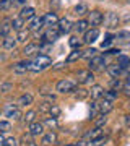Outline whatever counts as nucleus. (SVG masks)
<instances>
[{"instance_id": "nucleus-1", "label": "nucleus", "mask_w": 130, "mask_h": 146, "mask_svg": "<svg viewBox=\"0 0 130 146\" xmlns=\"http://www.w3.org/2000/svg\"><path fill=\"white\" fill-rule=\"evenodd\" d=\"M52 65V58L46 54H39L36 55L34 58L29 60V72L33 73H39V72H44Z\"/></svg>"}, {"instance_id": "nucleus-2", "label": "nucleus", "mask_w": 130, "mask_h": 146, "mask_svg": "<svg viewBox=\"0 0 130 146\" xmlns=\"http://www.w3.org/2000/svg\"><path fill=\"white\" fill-rule=\"evenodd\" d=\"M88 67L91 72H103V70H106L107 68V65H106V57L104 55H94L91 60H88Z\"/></svg>"}, {"instance_id": "nucleus-3", "label": "nucleus", "mask_w": 130, "mask_h": 146, "mask_svg": "<svg viewBox=\"0 0 130 146\" xmlns=\"http://www.w3.org/2000/svg\"><path fill=\"white\" fill-rule=\"evenodd\" d=\"M60 94H68V93H73L75 89H77V81H73V80H68V78H63L60 80L55 86Z\"/></svg>"}, {"instance_id": "nucleus-4", "label": "nucleus", "mask_w": 130, "mask_h": 146, "mask_svg": "<svg viewBox=\"0 0 130 146\" xmlns=\"http://www.w3.org/2000/svg\"><path fill=\"white\" fill-rule=\"evenodd\" d=\"M106 72L111 75V78H122L124 75H127L129 73V70H125V68H122L119 65V63H111V65H107V68H106Z\"/></svg>"}, {"instance_id": "nucleus-5", "label": "nucleus", "mask_w": 130, "mask_h": 146, "mask_svg": "<svg viewBox=\"0 0 130 146\" xmlns=\"http://www.w3.org/2000/svg\"><path fill=\"white\" fill-rule=\"evenodd\" d=\"M103 23L107 29H114V28H117V25H119V15L114 13V11H107V13L104 15Z\"/></svg>"}, {"instance_id": "nucleus-6", "label": "nucleus", "mask_w": 130, "mask_h": 146, "mask_svg": "<svg viewBox=\"0 0 130 146\" xmlns=\"http://www.w3.org/2000/svg\"><path fill=\"white\" fill-rule=\"evenodd\" d=\"M93 80H94V75L89 68L88 70H80L77 75V83H80V84H91Z\"/></svg>"}, {"instance_id": "nucleus-7", "label": "nucleus", "mask_w": 130, "mask_h": 146, "mask_svg": "<svg viewBox=\"0 0 130 146\" xmlns=\"http://www.w3.org/2000/svg\"><path fill=\"white\" fill-rule=\"evenodd\" d=\"M60 34H62V33H60V29H59V25H55V26H49V28H46V33L42 34V39L47 41V42H54Z\"/></svg>"}, {"instance_id": "nucleus-8", "label": "nucleus", "mask_w": 130, "mask_h": 146, "mask_svg": "<svg viewBox=\"0 0 130 146\" xmlns=\"http://www.w3.org/2000/svg\"><path fill=\"white\" fill-rule=\"evenodd\" d=\"M103 21H104V15L99 10H93V11H89V13H88L89 26H93V28L101 26V25H103Z\"/></svg>"}, {"instance_id": "nucleus-9", "label": "nucleus", "mask_w": 130, "mask_h": 146, "mask_svg": "<svg viewBox=\"0 0 130 146\" xmlns=\"http://www.w3.org/2000/svg\"><path fill=\"white\" fill-rule=\"evenodd\" d=\"M39 52H41V46L39 44H36V42H29V44H26L25 49H23V55L25 57H36V55H39Z\"/></svg>"}, {"instance_id": "nucleus-10", "label": "nucleus", "mask_w": 130, "mask_h": 146, "mask_svg": "<svg viewBox=\"0 0 130 146\" xmlns=\"http://www.w3.org/2000/svg\"><path fill=\"white\" fill-rule=\"evenodd\" d=\"M5 117L7 119H13V120H18L21 115V110H20V106L18 104H8L5 107Z\"/></svg>"}, {"instance_id": "nucleus-11", "label": "nucleus", "mask_w": 130, "mask_h": 146, "mask_svg": "<svg viewBox=\"0 0 130 146\" xmlns=\"http://www.w3.org/2000/svg\"><path fill=\"white\" fill-rule=\"evenodd\" d=\"M44 26V16H34L29 21H26V28L29 31H37Z\"/></svg>"}, {"instance_id": "nucleus-12", "label": "nucleus", "mask_w": 130, "mask_h": 146, "mask_svg": "<svg viewBox=\"0 0 130 146\" xmlns=\"http://www.w3.org/2000/svg\"><path fill=\"white\" fill-rule=\"evenodd\" d=\"M114 42L117 46H130V31H119Z\"/></svg>"}, {"instance_id": "nucleus-13", "label": "nucleus", "mask_w": 130, "mask_h": 146, "mask_svg": "<svg viewBox=\"0 0 130 146\" xmlns=\"http://www.w3.org/2000/svg\"><path fill=\"white\" fill-rule=\"evenodd\" d=\"M104 94H106V89H104L103 86H99V84H94V86H91V89H89V96H91L93 101H101L104 98Z\"/></svg>"}, {"instance_id": "nucleus-14", "label": "nucleus", "mask_w": 130, "mask_h": 146, "mask_svg": "<svg viewBox=\"0 0 130 146\" xmlns=\"http://www.w3.org/2000/svg\"><path fill=\"white\" fill-rule=\"evenodd\" d=\"M98 104H99V114L101 115H107L111 110L114 109V102H112V101L104 99V98L101 101H98Z\"/></svg>"}, {"instance_id": "nucleus-15", "label": "nucleus", "mask_w": 130, "mask_h": 146, "mask_svg": "<svg viewBox=\"0 0 130 146\" xmlns=\"http://www.w3.org/2000/svg\"><path fill=\"white\" fill-rule=\"evenodd\" d=\"M98 37H99V29L98 28H91V29H88V31L85 33L83 42H86V44H93L94 41H98Z\"/></svg>"}, {"instance_id": "nucleus-16", "label": "nucleus", "mask_w": 130, "mask_h": 146, "mask_svg": "<svg viewBox=\"0 0 130 146\" xmlns=\"http://www.w3.org/2000/svg\"><path fill=\"white\" fill-rule=\"evenodd\" d=\"M44 123L42 122H33L31 125H29V133H31L33 136H41L44 135Z\"/></svg>"}, {"instance_id": "nucleus-17", "label": "nucleus", "mask_w": 130, "mask_h": 146, "mask_svg": "<svg viewBox=\"0 0 130 146\" xmlns=\"http://www.w3.org/2000/svg\"><path fill=\"white\" fill-rule=\"evenodd\" d=\"M11 31H13V25H11V20H5L0 23V36L2 37H7L10 36Z\"/></svg>"}, {"instance_id": "nucleus-18", "label": "nucleus", "mask_w": 130, "mask_h": 146, "mask_svg": "<svg viewBox=\"0 0 130 146\" xmlns=\"http://www.w3.org/2000/svg\"><path fill=\"white\" fill-rule=\"evenodd\" d=\"M59 29H60L62 34H68V33L73 29L72 21L68 20V18H60V20H59Z\"/></svg>"}, {"instance_id": "nucleus-19", "label": "nucleus", "mask_w": 130, "mask_h": 146, "mask_svg": "<svg viewBox=\"0 0 130 146\" xmlns=\"http://www.w3.org/2000/svg\"><path fill=\"white\" fill-rule=\"evenodd\" d=\"M55 25H59V16L55 15L54 11H51V13H46V15H44V28L55 26Z\"/></svg>"}, {"instance_id": "nucleus-20", "label": "nucleus", "mask_w": 130, "mask_h": 146, "mask_svg": "<svg viewBox=\"0 0 130 146\" xmlns=\"http://www.w3.org/2000/svg\"><path fill=\"white\" fill-rule=\"evenodd\" d=\"M57 143V135H55V131H49V133H44L42 135V145L44 146H52Z\"/></svg>"}, {"instance_id": "nucleus-21", "label": "nucleus", "mask_w": 130, "mask_h": 146, "mask_svg": "<svg viewBox=\"0 0 130 146\" xmlns=\"http://www.w3.org/2000/svg\"><path fill=\"white\" fill-rule=\"evenodd\" d=\"M11 70H13V73H16V75H23V73L29 72V62H18L11 67Z\"/></svg>"}, {"instance_id": "nucleus-22", "label": "nucleus", "mask_w": 130, "mask_h": 146, "mask_svg": "<svg viewBox=\"0 0 130 146\" xmlns=\"http://www.w3.org/2000/svg\"><path fill=\"white\" fill-rule=\"evenodd\" d=\"M73 29L77 31V34H81V33H86L89 29V23L88 20H78L75 25H73Z\"/></svg>"}, {"instance_id": "nucleus-23", "label": "nucleus", "mask_w": 130, "mask_h": 146, "mask_svg": "<svg viewBox=\"0 0 130 146\" xmlns=\"http://www.w3.org/2000/svg\"><path fill=\"white\" fill-rule=\"evenodd\" d=\"M16 42H18V39H16V36H13V34H10V36L3 37V42H2V46L5 47L7 50H11V49H15V47H16Z\"/></svg>"}, {"instance_id": "nucleus-24", "label": "nucleus", "mask_w": 130, "mask_h": 146, "mask_svg": "<svg viewBox=\"0 0 130 146\" xmlns=\"http://www.w3.org/2000/svg\"><path fill=\"white\" fill-rule=\"evenodd\" d=\"M20 16L25 21H29L31 18H34V16H36V10H34L33 7H25V8L20 11Z\"/></svg>"}, {"instance_id": "nucleus-25", "label": "nucleus", "mask_w": 130, "mask_h": 146, "mask_svg": "<svg viewBox=\"0 0 130 146\" xmlns=\"http://www.w3.org/2000/svg\"><path fill=\"white\" fill-rule=\"evenodd\" d=\"M81 57H83V50H80V49H73L72 52L68 54V57L65 58V62L73 63V62H77L78 58H81Z\"/></svg>"}, {"instance_id": "nucleus-26", "label": "nucleus", "mask_w": 130, "mask_h": 146, "mask_svg": "<svg viewBox=\"0 0 130 146\" xmlns=\"http://www.w3.org/2000/svg\"><path fill=\"white\" fill-rule=\"evenodd\" d=\"M11 25H13V31H16V33L21 31V29H26V28H25L26 26V21L23 20L20 15L16 16L15 20H11Z\"/></svg>"}, {"instance_id": "nucleus-27", "label": "nucleus", "mask_w": 130, "mask_h": 146, "mask_svg": "<svg viewBox=\"0 0 130 146\" xmlns=\"http://www.w3.org/2000/svg\"><path fill=\"white\" fill-rule=\"evenodd\" d=\"M117 63L122 68H125V70L130 72V57H127V55H117Z\"/></svg>"}, {"instance_id": "nucleus-28", "label": "nucleus", "mask_w": 130, "mask_h": 146, "mask_svg": "<svg viewBox=\"0 0 130 146\" xmlns=\"http://www.w3.org/2000/svg\"><path fill=\"white\" fill-rule=\"evenodd\" d=\"M73 11H75V15H78V16H83V15H88L89 13L86 3H78V5L73 8Z\"/></svg>"}, {"instance_id": "nucleus-29", "label": "nucleus", "mask_w": 130, "mask_h": 146, "mask_svg": "<svg viewBox=\"0 0 130 146\" xmlns=\"http://www.w3.org/2000/svg\"><path fill=\"white\" fill-rule=\"evenodd\" d=\"M106 143H107V136L101 135V136H98V138H94V140L89 141L88 146H104Z\"/></svg>"}, {"instance_id": "nucleus-30", "label": "nucleus", "mask_w": 130, "mask_h": 146, "mask_svg": "<svg viewBox=\"0 0 130 146\" xmlns=\"http://www.w3.org/2000/svg\"><path fill=\"white\" fill-rule=\"evenodd\" d=\"M29 104H33V96L31 94H23V96H20V99H18V106H29Z\"/></svg>"}, {"instance_id": "nucleus-31", "label": "nucleus", "mask_w": 130, "mask_h": 146, "mask_svg": "<svg viewBox=\"0 0 130 146\" xmlns=\"http://www.w3.org/2000/svg\"><path fill=\"white\" fill-rule=\"evenodd\" d=\"M114 41H115V34H107V36L104 37L101 47H103V49H109V47L114 44Z\"/></svg>"}, {"instance_id": "nucleus-32", "label": "nucleus", "mask_w": 130, "mask_h": 146, "mask_svg": "<svg viewBox=\"0 0 130 146\" xmlns=\"http://www.w3.org/2000/svg\"><path fill=\"white\" fill-rule=\"evenodd\" d=\"M15 7V3H13V0H0V10L3 11H10L11 8Z\"/></svg>"}, {"instance_id": "nucleus-33", "label": "nucleus", "mask_w": 130, "mask_h": 146, "mask_svg": "<svg viewBox=\"0 0 130 146\" xmlns=\"http://www.w3.org/2000/svg\"><path fill=\"white\" fill-rule=\"evenodd\" d=\"M101 135H103V128H101V127H96L94 130L88 131V135H86V138H88V140L91 141V140H94V138H98V136H101Z\"/></svg>"}, {"instance_id": "nucleus-34", "label": "nucleus", "mask_w": 130, "mask_h": 146, "mask_svg": "<svg viewBox=\"0 0 130 146\" xmlns=\"http://www.w3.org/2000/svg\"><path fill=\"white\" fill-rule=\"evenodd\" d=\"M117 98H119V91H115V89H109V91H106V94H104V99L112 101V102H114Z\"/></svg>"}, {"instance_id": "nucleus-35", "label": "nucleus", "mask_w": 130, "mask_h": 146, "mask_svg": "<svg viewBox=\"0 0 130 146\" xmlns=\"http://www.w3.org/2000/svg\"><path fill=\"white\" fill-rule=\"evenodd\" d=\"M34 119H36V110H29V112H26L25 117H23L25 123H28V125H31L33 122H34Z\"/></svg>"}, {"instance_id": "nucleus-36", "label": "nucleus", "mask_w": 130, "mask_h": 146, "mask_svg": "<svg viewBox=\"0 0 130 146\" xmlns=\"http://www.w3.org/2000/svg\"><path fill=\"white\" fill-rule=\"evenodd\" d=\"M29 37V29L26 28V29H21V31H18V34H16V39L20 42H26V39Z\"/></svg>"}, {"instance_id": "nucleus-37", "label": "nucleus", "mask_w": 130, "mask_h": 146, "mask_svg": "<svg viewBox=\"0 0 130 146\" xmlns=\"http://www.w3.org/2000/svg\"><path fill=\"white\" fill-rule=\"evenodd\" d=\"M94 55H98V50H96L94 47H91V49H86V50H83V57H81V58L91 60V58H93Z\"/></svg>"}, {"instance_id": "nucleus-38", "label": "nucleus", "mask_w": 130, "mask_h": 146, "mask_svg": "<svg viewBox=\"0 0 130 146\" xmlns=\"http://www.w3.org/2000/svg\"><path fill=\"white\" fill-rule=\"evenodd\" d=\"M81 42H83V39H78V36H72L70 37V41H68V44H70L72 49H80Z\"/></svg>"}, {"instance_id": "nucleus-39", "label": "nucleus", "mask_w": 130, "mask_h": 146, "mask_svg": "<svg viewBox=\"0 0 130 146\" xmlns=\"http://www.w3.org/2000/svg\"><path fill=\"white\" fill-rule=\"evenodd\" d=\"M11 130V125L8 120H0V133H8Z\"/></svg>"}, {"instance_id": "nucleus-40", "label": "nucleus", "mask_w": 130, "mask_h": 146, "mask_svg": "<svg viewBox=\"0 0 130 146\" xmlns=\"http://www.w3.org/2000/svg\"><path fill=\"white\" fill-rule=\"evenodd\" d=\"M88 94H89L88 89H83V88L75 89V98H77V99H85V98H86Z\"/></svg>"}, {"instance_id": "nucleus-41", "label": "nucleus", "mask_w": 130, "mask_h": 146, "mask_svg": "<svg viewBox=\"0 0 130 146\" xmlns=\"http://www.w3.org/2000/svg\"><path fill=\"white\" fill-rule=\"evenodd\" d=\"M44 125H47L49 128H57L59 127V123H57V119L55 117H49V119H46V122H44Z\"/></svg>"}, {"instance_id": "nucleus-42", "label": "nucleus", "mask_w": 130, "mask_h": 146, "mask_svg": "<svg viewBox=\"0 0 130 146\" xmlns=\"http://www.w3.org/2000/svg\"><path fill=\"white\" fill-rule=\"evenodd\" d=\"M39 46H41V54H46V55H47V52L51 50V47H52V42L44 41L42 44H39Z\"/></svg>"}, {"instance_id": "nucleus-43", "label": "nucleus", "mask_w": 130, "mask_h": 146, "mask_svg": "<svg viewBox=\"0 0 130 146\" xmlns=\"http://www.w3.org/2000/svg\"><path fill=\"white\" fill-rule=\"evenodd\" d=\"M21 143H25L26 146H29L33 143V135L31 133H28V135H23L21 136Z\"/></svg>"}, {"instance_id": "nucleus-44", "label": "nucleus", "mask_w": 130, "mask_h": 146, "mask_svg": "<svg viewBox=\"0 0 130 146\" xmlns=\"http://www.w3.org/2000/svg\"><path fill=\"white\" fill-rule=\"evenodd\" d=\"M124 91L127 96H130V72L127 73V80H125V83H124Z\"/></svg>"}, {"instance_id": "nucleus-45", "label": "nucleus", "mask_w": 130, "mask_h": 146, "mask_svg": "<svg viewBox=\"0 0 130 146\" xmlns=\"http://www.w3.org/2000/svg\"><path fill=\"white\" fill-rule=\"evenodd\" d=\"M3 146H18V141H16V138L10 136V138H5V143H3Z\"/></svg>"}, {"instance_id": "nucleus-46", "label": "nucleus", "mask_w": 130, "mask_h": 146, "mask_svg": "<svg viewBox=\"0 0 130 146\" xmlns=\"http://www.w3.org/2000/svg\"><path fill=\"white\" fill-rule=\"evenodd\" d=\"M49 114H51L52 117H55V119H57L59 115H60V109H59L57 106H54V104H52V107H51V112H49Z\"/></svg>"}, {"instance_id": "nucleus-47", "label": "nucleus", "mask_w": 130, "mask_h": 146, "mask_svg": "<svg viewBox=\"0 0 130 146\" xmlns=\"http://www.w3.org/2000/svg\"><path fill=\"white\" fill-rule=\"evenodd\" d=\"M51 107H52V104H47V102H42V104L39 106V110H41V112H51Z\"/></svg>"}, {"instance_id": "nucleus-48", "label": "nucleus", "mask_w": 130, "mask_h": 146, "mask_svg": "<svg viewBox=\"0 0 130 146\" xmlns=\"http://www.w3.org/2000/svg\"><path fill=\"white\" fill-rule=\"evenodd\" d=\"M107 122V119H106V115H99V119H98V122H96V127H101L103 128V125Z\"/></svg>"}, {"instance_id": "nucleus-49", "label": "nucleus", "mask_w": 130, "mask_h": 146, "mask_svg": "<svg viewBox=\"0 0 130 146\" xmlns=\"http://www.w3.org/2000/svg\"><path fill=\"white\" fill-rule=\"evenodd\" d=\"M124 123H125V127H127V128H130V114L124 115Z\"/></svg>"}, {"instance_id": "nucleus-50", "label": "nucleus", "mask_w": 130, "mask_h": 146, "mask_svg": "<svg viewBox=\"0 0 130 146\" xmlns=\"http://www.w3.org/2000/svg\"><path fill=\"white\" fill-rule=\"evenodd\" d=\"M15 7H25L26 5V0H13Z\"/></svg>"}, {"instance_id": "nucleus-51", "label": "nucleus", "mask_w": 130, "mask_h": 146, "mask_svg": "<svg viewBox=\"0 0 130 146\" xmlns=\"http://www.w3.org/2000/svg\"><path fill=\"white\" fill-rule=\"evenodd\" d=\"M75 146H88V143H86V141H80V143H77Z\"/></svg>"}, {"instance_id": "nucleus-52", "label": "nucleus", "mask_w": 130, "mask_h": 146, "mask_svg": "<svg viewBox=\"0 0 130 146\" xmlns=\"http://www.w3.org/2000/svg\"><path fill=\"white\" fill-rule=\"evenodd\" d=\"M3 143H5V138H3L2 133H0V146H3Z\"/></svg>"}, {"instance_id": "nucleus-53", "label": "nucleus", "mask_w": 130, "mask_h": 146, "mask_svg": "<svg viewBox=\"0 0 130 146\" xmlns=\"http://www.w3.org/2000/svg\"><path fill=\"white\" fill-rule=\"evenodd\" d=\"M29 146H37V145H36V143H31V145H29Z\"/></svg>"}, {"instance_id": "nucleus-54", "label": "nucleus", "mask_w": 130, "mask_h": 146, "mask_svg": "<svg viewBox=\"0 0 130 146\" xmlns=\"http://www.w3.org/2000/svg\"><path fill=\"white\" fill-rule=\"evenodd\" d=\"M65 146H75V145H65Z\"/></svg>"}, {"instance_id": "nucleus-55", "label": "nucleus", "mask_w": 130, "mask_h": 146, "mask_svg": "<svg viewBox=\"0 0 130 146\" xmlns=\"http://www.w3.org/2000/svg\"><path fill=\"white\" fill-rule=\"evenodd\" d=\"M127 2H129V3H130V0H127Z\"/></svg>"}]
</instances>
